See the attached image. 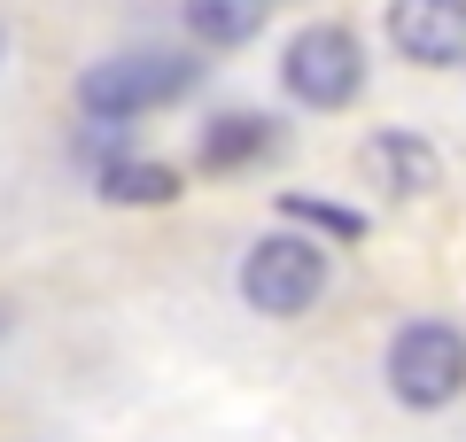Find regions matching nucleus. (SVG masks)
<instances>
[{
	"mask_svg": "<svg viewBox=\"0 0 466 442\" xmlns=\"http://www.w3.org/2000/svg\"><path fill=\"white\" fill-rule=\"evenodd\" d=\"M179 16H187V32H195V47H249V39L265 32L272 0H187Z\"/></svg>",
	"mask_w": 466,
	"mask_h": 442,
	"instance_id": "obj_9",
	"label": "nucleus"
},
{
	"mask_svg": "<svg viewBox=\"0 0 466 442\" xmlns=\"http://www.w3.org/2000/svg\"><path fill=\"white\" fill-rule=\"evenodd\" d=\"M319 295H327V256L296 233H265L241 256V303L257 318H303Z\"/></svg>",
	"mask_w": 466,
	"mask_h": 442,
	"instance_id": "obj_4",
	"label": "nucleus"
},
{
	"mask_svg": "<svg viewBox=\"0 0 466 442\" xmlns=\"http://www.w3.org/2000/svg\"><path fill=\"white\" fill-rule=\"evenodd\" d=\"M0 334H8V311H0Z\"/></svg>",
	"mask_w": 466,
	"mask_h": 442,
	"instance_id": "obj_12",
	"label": "nucleus"
},
{
	"mask_svg": "<svg viewBox=\"0 0 466 442\" xmlns=\"http://www.w3.org/2000/svg\"><path fill=\"white\" fill-rule=\"evenodd\" d=\"M272 147H280L272 116H257V109H218L210 125H202V140H195V164L210 171V179H233V171H249L257 156H272Z\"/></svg>",
	"mask_w": 466,
	"mask_h": 442,
	"instance_id": "obj_7",
	"label": "nucleus"
},
{
	"mask_svg": "<svg viewBox=\"0 0 466 442\" xmlns=\"http://www.w3.org/2000/svg\"><path fill=\"white\" fill-rule=\"evenodd\" d=\"M389 47L420 70H459L466 63V0H389Z\"/></svg>",
	"mask_w": 466,
	"mask_h": 442,
	"instance_id": "obj_5",
	"label": "nucleus"
},
{
	"mask_svg": "<svg viewBox=\"0 0 466 442\" xmlns=\"http://www.w3.org/2000/svg\"><path fill=\"white\" fill-rule=\"evenodd\" d=\"M0 55H8V24H0Z\"/></svg>",
	"mask_w": 466,
	"mask_h": 442,
	"instance_id": "obj_11",
	"label": "nucleus"
},
{
	"mask_svg": "<svg viewBox=\"0 0 466 442\" xmlns=\"http://www.w3.org/2000/svg\"><path fill=\"white\" fill-rule=\"evenodd\" d=\"M288 217H303V226L334 233V241H366V210H350V202H327V195H288L280 202Z\"/></svg>",
	"mask_w": 466,
	"mask_h": 442,
	"instance_id": "obj_10",
	"label": "nucleus"
},
{
	"mask_svg": "<svg viewBox=\"0 0 466 442\" xmlns=\"http://www.w3.org/2000/svg\"><path fill=\"white\" fill-rule=\"evenodd\" d=\"M101 202H116V210H164V202H179V171L156 164V156H109V164L94 171Z\"/></svg>",
	"mask_w": 466,
	"mask_h": 442,
	"instance_id": "obj_8",
	"label": "nucleus"
},
{
	"mask_svg": "<svg viewBox=\"0 0 466 442\" xmlns=\"http://www.w3.org/2000/svg\"><path fill=\"white\" fill-rule=\"evenodd\" d=\"M280 85L303 109H350L366 94V47L350 24H303L280 47Z\"/></svg>",
	"mask_w": 466,
	"mask_h": 442,
	"instance_id": "obj_2",
	"label": "nucleus"
},
{
	"mask_svg": "<svg viewBox=\"0 0 466 442\" xmlns=\"http://www.w3.org/2000/svg\"><path fill=\"white\" fill-rule=\"evenodd\" d=\"M466 388V334L443 318H412L389 342V396L412 411H443Z\"/></svg>",
	"mask_w": 466,
	"mask_h": 442,
	"instance_id": "obj_3",
	"label": "nucleus"
},
{
	"mask_svg": "<svg viewBox=\"0 0 466 442\" xmlns=\"http://www.w3.org/2000/svg\"><path fill=\"white\" fill-rule=\"evenodd\" d=\"M187 94H195V63L171 55V47H125V55H109V63H94L78 78L86 125H133V116H156Z\"/></svg>",
	"mask_w": 466,
	"mask_h": 442,
	"instance_id": "obj_1",
	"label": "nucleus"
},
{
	"mask_svg": "<svg viewBox=\"0 0 466 442\" xmlns=\"http://www.w3.org/2000/svg\"><path fill=\"white\" fill-rule=\"evenodd\" d=\"M358 164H366V179L381 186L389 202H420L435 186V171H443V156H435V140H420V132H373L366 147H358Z\"/></svg>",
	"mask_w": 466,
	"mask_h": 442,
	"instance_id": "obj_6",
	"label": "nucleus"
}]
</instances>
